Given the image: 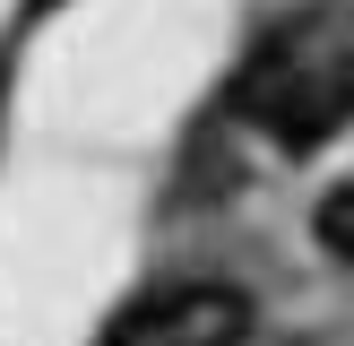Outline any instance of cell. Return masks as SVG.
<instances>
[{"instance_id":"obj_1","label":"cell","mask_w":354,"mask_h":346,"mask_svg":"<svg viewBox=\"0 0 354 346\" xmlns=\"http://www.w3.org/2000/svg\"><path fill=\"white\" fill-rule=\"evenodd\" d=\"M242 113L294 156L320 147L337 121H354V35H337V44H311V35L277 44L242 86Z\"/></svg>"},{"instance_id":"obj_2","label":"cell","mask_w":354,"mask_h":346,"mask_svg":"<svg viewBox=\"0 0 354 346\" xmlns=\"http://www.w3.org/2000/svg\"><path fill=\"white\" fill-rule=\"evenodd\" d=\"M242 338H251V303L234 286H173L130 303L104 346H242Z\"/></svg>"},{"instance_id":"obj_3","label":"cell","mask_w":354,"mask_h":346,"mask_svg":"<svg viewBox=\"0 0 354 346\" xmlns=\"http://www.w3.org/2000/svg\"><path fill=\"white\" fill-rule=\"evenodd\" d=\"M320 242H328V260H354V182H337L320 199Z\"/></svg>"}]
</instances>
